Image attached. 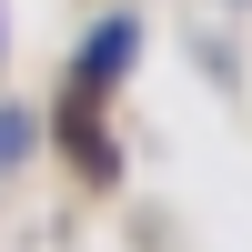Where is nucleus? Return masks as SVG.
Masks as SVG:
<instances>
[{
  "label": "nucleus",
  "mask_w": 252,
  "mask_h": 252,
  "mask_svg": "<svg viewBox=\"0 0 252 252\" xmlns=\"http://www.w3.org/2000/svg\"><path fill=\"white\" fill-rule=\"evenodd\" d=\"M121 61H131V20H101V40H91V61H81V81H111Z\"/></svg>",
  "instance_id": "obj_1"
}]
</instances>
